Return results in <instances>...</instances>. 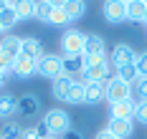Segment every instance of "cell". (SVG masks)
Segmentation results:
<instances>
[{
  "label": "cell",
  "instance_id": "obj_1",
  "mask_svg": "<svg viewBox=\"0 0 147 139\" xmlns=\"http://www.w3.org/2000/svg\"><path fill=\"white\" fill-rule=\"evenodd\" d=\"M43 137H63L66 132H71V116L66 109H48L43 114V122L38 124Z\"/></svg>",
  "mask_w": 147,
  "mask_h": 139
},
{
  "label": "cell",
  "instance_id": "obj_2",
  "mask_svg": "<svg viewBox=\"0 0 147 139\" xmlns=\"http://www.w3.org/2000/svg\"><path fill=\"white\" fill-rule=\"evenodd\" d=\"M84 41H86V33L66 28L61 35V56H84Z\"/></svg>",
  "mask_w": 147,
  "mask_h": 139
},
{
  "label": "cell",
  "instance_id": "obj_3",
  "mask_svg": "<svg viewBox=\"0 0 147 139\" xmlns=\"http://www.w3.org/2000/svg\"><path fill=\"white\" fill-rule=\"evenodd\" d=\"M38 76L56 81L59 76H63V56L59 53H46L43 58H38Z\"/></svg>",
  "mask_w": 147,
  "mask_h": 139
},
{
  "label": "cell",
  "instance_id": "obj_4",
  "mask_svg": "<svg viewBox=\"0 0 147 139\" xmlns=\"http://www.w3.org/2000/svg\"><path fill=\"white\" fill-rule=\"evenodd\" d=\"M107 86V101L109 104H119V101H127V99H132V84H127V81H122L117 76H109V81L104 84Z\"/></svg>",
  "mask_w": 147,
  "mask_h": 139
},
{
  "label": "cell",
  "instance_id": "obj_5",
  "mask_svg": "<svg viewBox=\"0 0 147 139\" xmlns=\"http://www.w3.org/2000/svg\"><path fill=\"white\" fill-rule=\"evenodd\" d=\"M102 15H104V20L112 23V25L124 23V20H127V3H124V0H104Z\"/></svg>",
  "mask_w": 147,
  "mask_h": 139
},
{
  "label": "cell",
  "instance_id": "obj_6",
  "mask_svg": "<svg viewBox=\"0 0 147 139\" xmlns=\"http://www.w3.org/2000/svg\"><path fill=\"white\" fill-rule=\"evenodd\" d=\"M137 61V51H134L129 43H117L112 48V56H109V63L112 68H122V66H134Z\"/></svg>",
  "mask_w": 147,
  "mask_h": 139
},
{
  "label": "cell",
  "instance_id": "obj_7",
  "mask_svg": "<svg viewBox=\"0 0 147 139\" xmlns=\"http://www.w3.org/2000/svg\"><path fill=\"white\" fill-rule=\"evenodd\" d=\"M18 114L23 119H36L41 114V99L36 94H23L18 96Z\"/></svg>",
  "mask_w": 147,
  "mask_h": 139
},
{
  "label": "cell",
  "instance_id": "obj_8",
  "mask_svg": "<svg viewBox=\"0 0 147 139\" xmlns=\"http://www.w3.org/2000/svg\"><path fill=\"white\" fill-rule=\"evenodd\" d=\"M10 66H13V76H18V78H30L38 74V61L26 56V53H20Z\"/></svg>",
  "mask_w": 147,
  "mask_h": 139
},
{
  "label": "cell",
  "instance_id": "obj_9",
  "mask_svg": "<svg viewBox=\"0 0 147 139\" xmlns=\"http://www.w3.org/2000/svg\"><path fill=\"white\" fill-rule=\"evenodd\" d=\"M109 74H112V66H109V63L86 66L84 74H81V81H84V84H107V81H109Z\"/></svg>",
  "mask_w": 147,
  "mask_h": 139
},
{
  "label": "cell",
  "instance_id": "obj_10",
  "mask_svg": "<svg viewBox=\"0 0 147 139\" xmlns=\"http://www.w3.org/2000/svg\"><path fill=\"white\" fill-rule=\"evenodd\" d=\"M20 51H23V38H18L13 33H5V35L0 38V53L8 56L10 61H15V58L20 56Z\"/></svg>",
  "mask_w": 147,
  "mask_h": 139
},
{
  "label": "cell",
  "instance_id": "obj_11",
  "mask_svg": "<svg viewBox=\"0 0 147 139\" xmlns=\"http://www.w3.org/2000/svg\"><path fill=\"white\" fill-rule=\"evenodd\" d=\"M74 81H76L74 76H66V74H63V76H59L53 84H51V94H53V99H56V101L66 104V99H69V91H71Z\"/></svg>",
  "mask_w": 147,
  "mask_h": 139
},
{
  "label": "cell",
  "instance_id": "obj_12",
  "mask_svg": "<svg viewBox=\"0 0 147 139\" xmlns=\"http://www.w3.org/2000/svg\"><path fill=\"white\" fill-rule=\"evenodd\" d=\"M134 106H137L134 99L119 101V104H109V119H132L134 122Z\"/></svg>",
  "mask_w": 147,
  "mask_h": 139
},
{
  "label": "cell",
  "instance_id": "obj_13",
  "mask_svg": "<svg viewBox=\"0 0 147 139\" xmlns=\"http://www.w3.org/2000/svg\"><path fill=\"white\" fill-rule=\"evenodd\" d=\"M107 129H109L117 139H129L132 132H134V122L132 119H109Z\"/></svg>",
  "mask_w": 147,
  "mask_h": 139
},
{
  "label": "cell",
  "instance_id": "obj_14",
  "mask_svg": "<svg viewBox=\"0 0 147 139\" xmlns=\"http://www.w3.org/2000/svg\"><path fill=\"white\" fill-rule=\"evenodd\" d=\"M104 99H107V86L104 84H86L84 86V104L96 106V104H102Z\"/></svg>",
  "mask_w": 147,
  "mask_h": 139
},
{
  "label": "cell",
  "instance_id": "obj_15",
  "mask_svg": "<svg viewBox=\"0 0 147 139\" xmlns=\"http://www.w3.org/2000/svg\"><path fill=\"white\" fill-rule=\"evenodd\" d=\"M18 114V96L10 91L0 94V119H13Z\"/></svg>",
  "mask_w": 147,
  "mask_h": 139
},
{
  "label": "cell",
  "instance_id": "obj_16",
  "mask_svg": "<svg viewBox=\"0 0 147 139\" xmlns=\"http://www.w3.org/2000/svg\"><path fill=\"white\" fill-rule=\"evenodd\" d=\"M8 5L18 13L20 20H30V18H36V5H38V0H10Z\"/></svg>",
  "mask_w": 147,
  "mask_h": 139
},
{
  "label": "cell",
  "instance_id": "obj_17",
  "mask_svg": "<svg viewBox=\"0 0 147 139\" xmlns=\"http://www.w3.org/2000/svg\"><path fill=\"white\" fill-rule=\"evenodd\" d=\"M84 68H86V61H84V56H63V74L66 76H81L84 74Z\"/></svg>",
  "mask_w": 147,
  "mask_h": 139
},
{
  "label": "cell",
  "instance_id": "obj_18",
  "mask_svg": "<svg viewBox=\"0 0 147 139\" xmlns=\"http://www.w3.org/2000/svg\"><path fill=\"white\" fill-rule=\"evenodd\" d=\"M104 38L99 33H86V41H84V56H96V53H107L104 51Z\"/></svg>",
  "mask_w": 147,
  "mask_h": 139
},
{
  "label": "cell",
  "instance_id": "obj_19",
  "mask_svg": "<svg viewBox=\"0 0 147 139\" xmlns=\"http://www.w3.org/2000/svg\"><path fill=\"white\" fill-rule=\"evenodd\" d=\"M63 13H66V18L69 20H81V18L86 15V3L84 0H66L63 3Z\"/></svg>",
  "mask_w": 147,
  "mask_h": 139
},
{
  "label": "cell",
  "instance_id": "obj_20",
  "mask_svg": "<svg viewBox=\"0 0 147 139\" xmlns=\"http://www.w3.org/2000/svg\"><path fill=\"white\" fill-rule=\"evenodd\" d=\"M20 53H26V56H30V58H43L46 51H43V43L36 38V35H28V38H23V51Z\"/></svg>",
  "mask_w": 147,
  "mask_h": 139
},
{
  "label": "cell",
  "instance_id": "obj_21",
  "mask_svg": "<svg viewBox=\"0 0 147 139\" xmlns=\"http://www.w3.org/2000/svg\"><path fill=\"white\" fill-rule=\"evenodd\" d=\"M145 13H147V5L142 0H129L127 3V20H145Z\"/></svg>",
  "mask_w": 147,
  "mask_h": 139
},
{
  "label": "cell",
  "instance_id": "obj_22",
  "mask_svg": "<svg viewBox=\"0 0 147 139\" xmlns=\"http://www.w3.org/2000/svg\"><path fill=\"white\" fill-rule=\"evenodd\" d=\"M0 137L3 139H23V126L15 119H8L3 124V129H0Z\"/></svg>",
  "mask_w": 147,
  "mask_h": 139
},
{
  "label": "cell",
  "instance_id": "obj_23",
  "mask_svg": "<svg viewBox=\"0 0 147 139\" xmlns=\"http://www.w3.org/2000/svg\"><path fill=\"white\" fill-rule=\"evenodd\" d=\"M84 81H74V86H71V91H69V99H66V104H71V106H79V104H84Z\"/></svg>",
  "mask_w": 147,
  "mask_h": 139
},
{
  "label": "cell",
  "instance_id": "obj_24",
  "mask_svg": "<svg viewBox=\"0 0 147 139\" xmlns=\"http://www.w3.org/2000/svg\"><path fill=\"white\" fill-rule=\"evenodd\" d=\"M0 23H3V33H5V31H13L15 25L20 23V18H18V13H15L13 8L8 5V8L0 13Z\"/></svg>",
  "mask_w": 147,
  "mask_h": 139
},
{
  "label": "cell",
  "instance_id": "obj_25",
  "mask_svg": "<svg viewBox=\"0 0 147 139\" xmlns=\"http://www.w3.org/2000/svg\"><path fill=\"white\" fill-rule=\"evenodd\" d=\"M114 76L122 78V81H127V84H134L140 78V74H137L134 66H122V68H114Z\"/></svg>",
  "mask_w": 147,
  "mask_h": 139
},
{
  "label": "cell",
  "instance_id": "obj_26",
  "mask_svg": "<svg viewBox=\"0 0 147 139\" xmlns=\"http://www.w3.org/2000/svg\"><path fill=\"white\" fill-rule=\"evenodd\" d=\"M71 20L66 18V13H63V8H53V13H51V18H48V25H53V28H63V25H69Z\"/></svg>",
  "mask_w": 147,
  "mask_h": 139
},
{
  "label": "cell",
  "instance_id": "obj_27",
  "mask_svg": "<svg viewBox=\"0 0 147 139\" xmlns=\"http://www.w3.org/2000/svg\"><path fill=\"white\" fill-rule=\"evenodd\" d=\"M51 13H53V5H51V3H46V0H38V5H36V20L48 23Z\"/></svg>",
  "mask_w": 147,
  "mask_h": 139
},
{
  "label": "cell",
  "instance_id": "obj_28",
  "mask_svg": "<svg viewBox=\"0 0 147 139\" xmlns=\"http://www.w3.org/2000/svg\"><path fill=\"white\" fill-rule=\"evenodd\" d=\"M134 68H137L140 78H147V51L137 53V61H134Z\"/></svg>",
  "mask_w": 147,
  "mask_h": 139
},
{
  "label": "cell",
  "instance_id": "obj_29",
  "mask_svg": "<svg viewBox=\"0 0 147 139\" xmlns=\"http://www.w3.org/2000/svg\"><path fill=\"white\" fill-rule=\"evenodd\" d=\"M132 89L137 91V99L140 101H147V78H137L132 84Z\"/></svg>",
  "mask_w": 147,
  "mask_h": 139
},
{
  "label": "cell",
  "instance_id": "obj_30",
  "mask_svg": "<svg viewBox=\"0 0 147 139\" xmlns=\"http://www.w3.org/2000/svg\"><path fill=\"white\" fill-rule=\"evenodd\" d=\"M134 122L147 124V101H137V106H134Z\"/></svg>",
  "mask_w": 147,
  "mask_h": 139
},
{
  "label": "cell",
  "instance_id": "obj_31",
  "mask_svg": "<svg viewBox=\"0 0 147 139\" xmlns=\"http://www.w3.org/2000/svg\"><path fill=\"white\" fill-rule=\"evenodd\" d=\"M23 139H46L43 132H41V126H23Z\"/></svg>",
  "mask_w": 147,
  "mask_h": 139
},
{
  "label": "cell",
  "instance_id": "obj_32",
  "mask_svg": "<svg viewBox=\"0 0 147 139\" xmlns=\"http://www.w3.org/2000/svg\"><path fill=\"white\" fill-rule=\"evenodd\" d=\"M10 58H8V56H3V53H0V74H5V76H8V74H13V66H10Z\"/></svg>",
  "mask_w": 147,
  "mask_h": 139
},
{
  "label": "cell",
  "instance_id": "obj_33",
  "mask_svg": "<svg viewBox=\"0 0 147 139\" xmlns=\"http://www.w3.org/2000/svg\"><path fill=\"white\" fill-rule=\"evenodd\" d=\"M94 139H117V137H114V134H112V132L104 126V129H99V132L94 134Z\"/></svg>",
  "mask_w": 147,
  "mask_h": 139
},
{
  "label": "cell",
  "instance_id": "obj_34",
  "mask_svg": "<svg viewBox=\"0 0 147 139\" xmlns=\"http://www.w3.org/2000/svg\"><path fill=\"white\" fill-rule=\"evenodd\" d=\"M61 139H84V134H81V132H76V129H71V132H66Z\"/></svg>",
  "mask_w": 147,
  "mask_h": 139
},
{
  "label": "cell",
  "instance_id": "obj_35",
  "mask_svg": "<svg viewBox=\"0 0 147 139\" xmlns=\"http://www.w3.org/2000/svg\"><path fill=\"white\" fill-rule=\"evenodd\" d=\"M46 3H51L53 8H63V3H66V0H46Z\"/></svg>",
  "mask_w": 147,
  "mask_h": 139
},
{
  "label": "cell",
  "instance_id": "obj_36",
  "mask_svg": "<svg viewBox=\"0 0 147 139\" xmlns=\"http://www.w3.org/2000/svg\"><path fill=\"white\" fill-rule=\"evenodd\" d=\"M5 78H8V76H5V74H0V89L5 86Z\"/></svg>",
  "mask_w": 147,
  "mask_h": 139
},
{
  "label": "cell",
  "instance_id": "obj_37",
  "mask_svg": "<svg viewBox=\"0 0 147 139\" xmlns=\"http://www.w3.org/2000/svg\"><path fill=\"white\" fill-rule=\"evenodd\" d=\"M5 8H8V3H5V0H0V13H3Z\"/></svg>",
  "mask_w": 147,
  "mask_h": 139
},
{
  "label": "cell",
  "instance_id": "obj_38",
  "mask_svg": "<svg viewBox=\"0 0 147 139\" xmlns=\"http://www.w3.org/2000/svg\"><path fill=\"white\" fill-rule=\"evenodd\" d=\"M142 23H145V25H147V13H145V20H142Z\"/></svg>",
  "mask_w": 147,
  "mask_h": 139
},
{
  "label": "cell",
  "instance_id": "obj_39",
  "mask_svg": "<svg viewBox=\"0 0 147 139\" xmlns=\"http://www.w3.org/2000/svg\"><path fill=\"white\" fill-rule=\"evenodd\" d=\"M46 139H61V137H46Z\"/></svg>",
  "mask_w": 147,
  "mask_h": 139
},
{
  "label": "cell",
  "instance_id": "obj_40",
  "mask_svg": "<svg viewBox=\"0 0 147 139\" xmlns=\"http://www.w3.org/2000/svg\"><path fill=\"white\" fill-rule=\"evenodd\" d=\"M0 35H3V23H0Z\"/></svg>",
  "mask_w": 147,
  "mask_h": 139
},
{
  "label": "cell",
  "instance_id": "obj_41",
  "mask_svg": "<svg viewBox=\"0 0 147 139\" xmlns=\"http://www.w3.org/2000/svg\"><path fill=\"white\" fill-rule=\"evenodd\" d=\"M142 3H145V5H147V0H142Z\"/></svg>",
  "mask_w": 147,
  "mask_h": 139
},
{
  "label": "cell",
  "instance_id": "obj_42",
  "mask_svg": "<svg viewBox=\"0 0 147 139\" xmlns=\"http://www.w3.org/2000/svg\"><path fill=\"white\" fill-rule=\"evenodd\" d=\"M124 3H129V0H124Z\"/></svg>",
  "mask_w": 147,
  "mask_h": 139
},
{
  "label": "cell",
  "instance_id": "obj_43",
  "mask_svg": "<svg viewBox=\"0 0 147 139\" xmlns=\"http://www.w3.org/2000/svg\"><path fill=\"white\" fill-rule=\"evenodd\" d=\"M5 3H10V0H5Z\"/></svg>",
  "mask_w": 147,
  "mask_h": 139
},
{
  "label": "cell",
  "instance_id": "obj_44",
  "mask_svg": "<svg viewBox=\"0 0 147 139\" xmlns=\"http://www.w3.org/2000/svg\"><path fill=\"white\" fill-rule=\"evenodd\" d=\"M84 3H86V0H84Z\"/></svg>",
  "mask_w": 147,
  "mask_h": 139
},
{
  "label": "cell",
  "instance_id": "obj_45",
  "mask_svg": "<svg viewBox=\"0 0 147 139\" xmlns=\"http://www.w3.org/2000/svg\"><path fill=\"white\" fill-rule=\"evenodd\" d=\"M0 139H3V137H0Z\"/></svg>",
  "mask_w": 147,
  "mask_h": 139
}]
</instances>
